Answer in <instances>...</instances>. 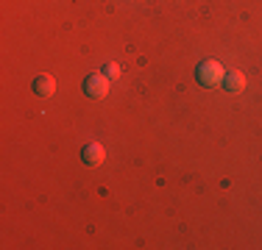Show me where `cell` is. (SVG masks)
<instances>
[{"mask_svg":"<svg viewBox=\"0 0 262 250\" xmlns=\"http://www.w3.org/2000/svg\"><path fill=\"white\" fill-rule=\"evenodd\" d=\"M81 161L90 164V167L101 164V161H103V147L101 145H86L84 150H81Z\"/></svg>","mask_w":262,"mask_h":250,"instance_id":"5","label":"cell"},{"mask_svg":"<svg viewBox=\"0 0 262 250\" xmlns=\"http://www.w3.org/2000/svg\"><path fill=\"white\" fill-rule=\"evenodd\" d=\"M223 75H226V70H223V64H221V61H215V59H207V61H201V64L195 67V78H198V84H201V86L223 84Z\"/></svg>","mask_w":262,"mask_h":250,"instance_id":"1","label":"cell"},{"mask_svg":"<svg viewBox=\"0 0 262 250\" xmlns=\"http://www.w3.org/2000/svg\"><path fill=\"white\" fill-rule=\"evenodd\" d=\"M221 86L226 92H232V95H240V92L246 89V75H243L240 70H232V72L223 75V84Z\"/></svg>","mask_w":262,"mask_h":250,"instance_id":"3","label":"cell"},{"mask_svg":"<svg viewBox=\"0 0 262 250\" xmlns=\"http://www.w3.org/2000/svg\"><path fill=\"white\" fill-rule=\"evenodd\" d=\"M84 92L90 97H106L109 95V78L103 72H92L84 78Z\"/></svg>","mask_w":262,"mask_h":250,"instance_id":"2","label":"cell"},{"mask_svg":"<svg viewBox=\"0 0 262 250\" xmlns=\"http://www.w3.org/2000/svg\"><path fill=\"white\" fill-rule=\"evenodd\" d=\"M53 89H56L53 75H36V78H34V92H36L39 97H51Z\"/></svg>","mask_w":262,"mask_h":250,"instance_id":"4","label":"cell"},{"mask_svg":"<svg viewBox=\"0 0 262 250\" xmlns=\"http://www.w3.org/2000/svg\"><path fill=\"white\" fill-rule=\"evenodd\" d=\"M103 75H106V78H120V67H117V64H106Z\"/></svg>","mask_w":262,"mask_h":250,"instance_id":"6","label":"cell"}]
</instances>
